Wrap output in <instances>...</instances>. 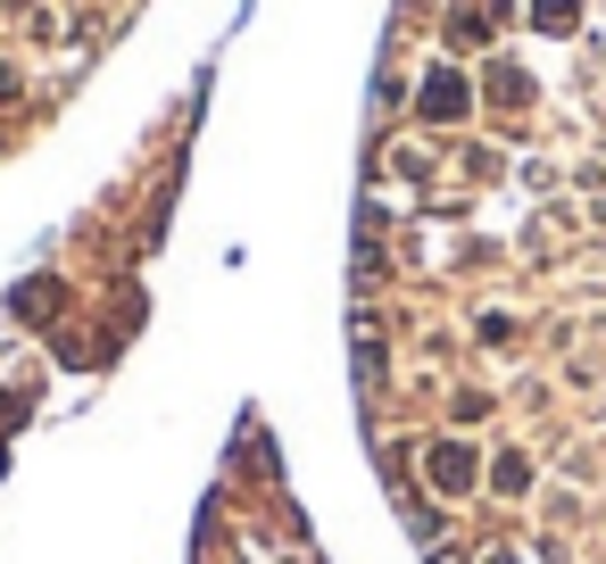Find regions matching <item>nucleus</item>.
Wrapping results in <instances>:
<instances>
[{
	"label": "nucleus",
	"mask_w": 606,
	"mask_h": 564,
	"mask_svg": "<svg viewBox=\"0 0 606 564\" xmlns=\"http://www.w3.org/2000/svg\"><path fill=\"white\" fill-rule=\"evenodd\" d=\"M457 109H465V83L457 75H432L424 83V117H457Z\"/></svg>",
	"instance_id": "nucleus-3"
},
{
	"label": "nucleus",
	"mask_w": 606,
	"mask_h": 564,
	"mask_svg": "<svg viewBox=\"0 0 606 564\" xmlns=\"http://www.w3.org/2000/svg\"><path fill=\"white\" fill-rule=\"evenodd\" d=\"M532 26H541V33H574L582 26V0H532Z\"/></svg>",
	"instance_id": "nucleus-1"
},
{
	"label": "nucleus",
	"mask_w": 606,
	"mask_h": 564,
	"mask_svg": "<svg viewBox=\"0 0 606 564\" xmlns=\"http://www.w3.org/2000/svg\"><path fill=\"white\" fill-rule=\"evenodd\" d=\"M498 564H507V556H498Z\"/></svg>",
	"instance_id": "nucleus-4"
},
{
	"label": "nucleus",
	"mask_w": 606,
	"mask_h": 564,
	"mask_svg": "<svg viewBox=\"0 0 606 564\" xmlns=\"http://www.w3.org/2000/svg\"><path fill=\"white\" fill-rule=\"evenodd\" d=\"M432 482H441V490H465V482H474V456H465V449H432Z\"/></svg>",
	"instance_id": "nucleus-2"
}]
</instances>
